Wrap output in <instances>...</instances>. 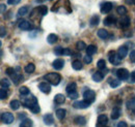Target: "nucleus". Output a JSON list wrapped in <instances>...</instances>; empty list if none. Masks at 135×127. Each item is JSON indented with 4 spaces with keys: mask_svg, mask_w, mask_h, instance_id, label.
<instances>
[{
    "mask_svg": "<svg viewBox=\"0 0 135 127\" xmlns=\"http://www.w3.org/2000/svg\"><path fill=\"white\" fill-rule=\"evenodd\" d=\"M99 22H100V18L98 16H94L90 18V21H89V24H90V26H97L98 24H99Z\"/></svg>",
    "mask_w": 135,
    "mask_h": 127,
    "instance_id": "32",
    "label": "nucleus"
},
{
    "mask_svg": "<svg viewBox=\"0 0 135 127\" xmlns=\"http://www.w3.org/2000/svg\"><path fill=\"white\" fill-rule=\"evenodd\" d=\"M22 104H23L24 107L28 108L33 114H37V113H40V111H41L40 105H38V103H37V100H36V97H35V96L31 95L30 97H28V98H25Z\"/></svg>",
    "mask_w": 135,
    "mask_h": 127,
    "instance_id": "1",
    "label": "nucleus"
},
{
    "mask_svg": "<svg viewBox=\"0 0 135 127\" xmlns=\"http://www.w3.org/2000/svg\"><path fill=\"white\" fill-rule=\"evenodd\" d=\"M97 66H98V68L99 69H105L106 68V62H105V60H99L98 61V63H97Z\"/></svg>",
    "mask_w": 135,
    "mask_h": 127,
    "instance_id": "40",
    "label": "nucleus"
},
{
    "mask_svg": "<svg viewBox=\"0 0 135 127\" xmlns=\"http://www.w3.org/2000/svg\"><path fill=\"white\" fill-rule=\"evenodd\" d=\"M19 91H20V94H21V95H28V94H29V89H28L26 86L20 87Z\"/></svg>",
    "mask_w": 135,
    "mask_h": 127,
    "instance_id": "37",
    "label": "nucleus"
},
{
    "mask_svg": "<svg viewBox=\"0 0 135 127\" xmlns=\"http://www.w3.org/2000/svg\"><path fill=\"white\" fill-rule=\"evenodd\" d=\"M130 61L135 63V50H133V51L130 53Z\"/></svg>",
    "mask_w": 135,
    "mask_h": 127,
    "instance_id": "46",
    "label": "nucleus"
},
{
    "mask_svg": "<svg viewBox=\"0 0 135 127\" xmlns=\"http://www.w3.org/2000/svg\"><path fill=\"white\" fill-rule=\"evenodd\" d=\"M11 78H12V81L15 83V85H18V84L20 83V81L23 79L21 75H18V73H16V72H14V73L11 76Z\"/></svg>",
    "mask_w": 135,
    "mask_h": 127,
    "instance_id": "25",
    "label": "nucleus"
},
{
    "mask_svg": "<svg viewBox=\"0 0 135 127\" xmlns=\"http://www.w3.org/2000/svg\"><path fill=\"white\" fill-rule=\"evenodd\" d=\"M131 127H135V126H131Z\"/></svg>",
    "mask_w": 135,
    "mask_h": 127,
    "instance_id": "56",
    "label": "nucleus"
},
{
    "mask_svg": "<svg viewBox=\"0 0 135 127\" xmlns=\"http://www.w3.org/2000/svg\"><path fill=\"white\" fill-rule=\"evenodd\" d=\"M9 107H11L12 110L17 111L18 109L21 107V102H20L19 100H12V101L9 102Z\"/></svg>",
    "mask_w": 135,
    "mask_h": 127,
    "instance_id": "22",
    "label": "nucleus"
},
{
    "mask_svg": "<svg viewBox=\"0 0 135 127\" xmlns=\"http://www.w3.org/2000/svg\"><path fill=\"white\" fill-rule=\"evenodd\" d=\"M86 53H87V55L93 56L94 54H96V53H97V47H96V46H94V45L88 46V47L86 48Z\"/></svg>",
    "mask_w": 135,
    "mask_h": 127,
    "instance_id": "23",
    "label": "nucleus"
},
{
    "mask_svg": "<svg viewBox=\"0 0 135 127\" xmlns=\"http://www.w3.org/2000/svg\"><path fill=\"white\" fill-rule=\"evenodd\" d=\"M19 127H32V121L30 120V119H24L22 122H21V124H20V126Z\"/></svg>",
    "mask_w": 135,
    "mask_h": 127,
    "instance_id": "30",
    "label": "nucleus"
},
{
    "mask_svg": "<svg viewBox=\"0 0 135 127\" xmlns=\"http://www.w3.org/2000/svg\"><path fill=\"white\" fill-rule=\"evenodd\" d=\"M58 40V37H57V35H55V34H49L48 35V37H47V41L50 44V45H53V44H55L56 41Z\"/></svg>",
    "mask_w": 135,
    "mask_h": 127,
    "instance_id": "28",
    "label": "nucleus"
},
{
    "mask_svg": "<svg viewBox=\"0 0 135 127\" xmlns=\"http://www.w3.org/2000/svg\"><path fill=\"white\" fill-rule=\"evenodd\" d=\"M76 89H77V85H76V83H70V84L67 86L66 91H67L68 94H71V93L77 92V91H76Z\"/></svg>",
    "mask_w": 135,
    "mask_h": 127,
    "instance_id": "19",
    "label": "nucleus"
},
{
    "mask_svg": "<svg viewBox=\"0 0 135 127\" xmlns=\"http://www.w3.org/2000/svg\"><path fill=\"white\" fill-rule=\"evenodd\" d=\"M117 22V18L113 16H108L104 19V25L106 26H112Z\"/></svg>",
    "mask_w": 135,
    "mask_h": 127,
    "instance_id": "14",
    "label": "nucleus"
},
{
    "mask_svg": "<svg viewBox=\"0 0 135 127\" xmlns=\"http://www.w3.org/2000/svg\"><path fill=\"white\" fill-rule=\"evenodd\" d=\"M130 23H131V20H130L129 17H122V19L119 20V27L123 28V29H126L130 26Z\"/></svg>",
    "mask_w": 135,
    "mask_h": 127,
    "instance_id": "9",
    "label": "nucleus"
},
{
    "mask_svg": "<svg viewBox=\"0 0 135 127\" xmlns=\"http://www.w3.org/2000/svg\"><path fill=\"white\" fill-rule=\"evenodd\" d=\"M54 53L57 56H61V55H64V49L61 48V47H56V48L54 49Z\"/></svg>",
    "mask_w": 135,
    "mask_h": 127,
    "instance_id": "41",
    "label": "nucleus"
},
{
    "mask_svg": "<svg viewBox=\"0 0 135 127\" xmlns=\"http://www.w3.org/2000/svg\"><path fill=\"white\" fill-rule=\"evenodd\" d=\"M27 12H28V7H27V6H22V7L19 8V10H18V17L25 16V15L27 14Z\"/></svg>",
    "mask_w": 135,
    "mask_h": 127,
    "instance_id": "35",
    "label": "nucleus"
},
{
    "mask_svg": "<svg viewBox=\"0 0 135 127\" xmlns=\"http://www.w3.org/2000/svg\"><path fill=\"white\" fill-rule=\"evenodd\" d=\"M83 98H84V100L90 102V103L94 102L95 101V98H96L95 91H93V90H86L84 93H83Z\"/></svg>",
    "mask_w": 135,
    "mask_h": 127,
    "instance_id": "6",
    "label": "nucleus"
},
{
    "mask_svg": "<svg viewBox=\"0 0 135 127\" xmlns=\"http://www.w3.org/2000/svg\"><path fill=\"white\" fill-rule=\"evenodd\" d=\"M44 79L46 80L48 83L52 84V85L57 86L60 83V81H61V77L57 72H49L46 76H44Z\"/></svg>",
    "mask_w": 135,
    "mask_h": 127,
    "instance_id": "2",
    "label": "nucleus"
},
{
    "mask_svg": "<svg viewBox=\"0 0 135 127\" xmlns=\"http://www.w3.org/2000/svg\"><path fill=\"white\" fill-rule=\"evenodd\" d=\"M34 70H35V65L33 63H29L25 66V71L27 73H32L34 72Z\"/></svg>",
    "mask_w": 135,
    "mask_h": 127,
    "instance_id": "33",
    "label": "nucleus"
},
{
    "mask_svg": "<svg viewBox=\"0 0 135 127\" xmlns=\"http://www.w3.org/2000/svg\"><path fill=\"white\" fill-rule=\"evenodd\" d=\"M118 54L122 59L125 58V57L128 55V48H127L126 46H122V47H119L118 50Z\"/></svg>",
    "mask_w": 135,
    "mask_h": 127,
    "instance_id": "16",
    "label": "nucleus"
},
{
    "mask_svg": "<svg viewBox=\"0 0 135 127\" xmlns=\"http://www.w3.org/2000/svg\"><path fill=\"white\" fill-rule=\"evenodd\" d=\"M4 8H6V6H5L4 4H1V13L4 12Z\"/></svg>",
    "mask_w": 135,
    "mask_h": 127,
    "instance_id": "53",
    "label": "nucleus"
},
{
    "mask_svg": "<svg viewBox=\"0 0 135 127\" xmlns=\"http://www.w3.org/2000/svg\"><path fill=\"white\" fill-rule=\"evenodd\" d=\"M119 116H120V109L119 108H113V110L111 112V119L112 120H117L119 118Z\"/></svg>",
    "mask_w": 135,
    "mask_h": 127,
    "instance_id": "21",
    "label": "nucleus"
},
{
    "mask_svg": "<svg viewBox=\"0 0 135 127\" xmlns=\"http://www.w3.org/2000/svg\"><path fill=\"white\" fill-rule=\"evenodd\" d=\"M43 121H44V123L46 125H52L54 123V118H53V116L51 114H46L44 116V118H43Z\"/></svg>",
    "mask_w": 135,
    "mask_h": 127,
    "instance_id": "15",
    "label": "nucleus"
},
{
    "mask_svg": "<svg viewBox=\"0 0 135 127\" xmlns=\"http://www.w3.org/2000/svg\"><path fill=\"white\" fill-rule=\"evenodd\" d=\"M112 7H113V5L111 2H108V1L104 2L101 4V13L102 14H108L109 12H111Z\"/></svg>",
    "mask_w": 135,
    "mask_h": 127,
    "instance_id": "10",
    "label": "nucleus"
},
{
    "mask_svg": "<svg viewBox=\"0 0 135 127\" xmlns=\"http://www.w3.org/2000/svg\"><path fill=\"white\" fill-rule=\"evenodd\" d=\"M15 120V117L12 113L9 112H5V113H2L1 114V121L4 123V124H11L13 123Z\"/></svg>",
    "mask_w": 135,
    "mask_h": 127,
    "instance_id": "4",
    "label": "nucleus"
},
{
    "mask_svg": "<svg viewBox=\"0 0 135 127\" xmlns=\"http://www.w3.org/2000/svg\"><path fill=\"white\" fill-rule=\"evenodd\" d=\"M83 60H84V63L89 64V63H91L93 58H91V56H89V55H87V54H86L84 57H83Z\"/></svg>",
    "mask_w": 135,
    "mask_h": 127,
    "instance_id": "43",
    "label": "nucleus"
},
{
    "mask_svg": "<svg viewBox=\"0 0 135 127\" xmlns=\"http://www.w3.org/2000/svg\"><path fill=\"white\" fill-rule=\"evenodd\" d=\"M109 85H110L111 88H117L120 85V80L110 79L109 80Z\"/></svg>",
    "mask_w": 135,
    "mask_h": 127,
    "instance_id": "34",
    "label": "nucleus"
},
{
    "mask_svg": "<svg viewBox=\"0 0 135 127\" xmlns=\"http://www.w3.org/2000/svg\"><path fill=\"white\" fill-rule=\"evenodd\" d=\"M130 75L131 73L126 68H119V69L117 70V76H118V80H120V81H127L129 79Z\"/></svg>",
    "mask_w": 135,
    "mask_h": 127,
    "instance_id": "5",
    "label": "nucleus"
},
{
    "mask_svg": "<svg viewBox=\"0 0 135 127\" xmlns=\"http://www.w3.org/2000/svg\"><path fill=\"white\" fill-rule=\"evenodd\" d=\"M69 97H70L71 99H77V98H78V93H77V92L71 93V94H69Z\"/></svg>",
    "mask_w": 135,
    "mask_h": 127,
    "instance_id": "48",
    "label": "nucleus"
},
{
    "mask_svg": "<svg viewBox=\"0 0 135 127\" xmlns=\"http://www.w3.org/2000/svg\"><path fill=\"white\" fill-rule=\"evenodd\" d=\"M98 36L100 38H102V39H106L109 36V33L107 32V30H105V29H99L98 30Z\"/></svg>",
    "mask_w": 135,
    "mask_h": 127,
    "instance_id": "27",
    "label": "nucleus"
},
{
    "mask_svg": "<svg viewBox=\"0 0 135 127\" xmlns=\"http://www.w3.org/2000/svg\"><path fill=\"white\" fill-rule=\"evenodd\" d=\"M38 88H40V90H41L43 93H45V94H49L51 92V86L49 85V83H47V82H42V83H40Z\"/></svg>",
    "mask_w": 135,
    "mask_h": 127,
    "instance_id": "8",
    "label": "nucleus"
},
{
    "mask_svg": "<svg viewBox=\"0 0 135 127\" xmlns=\"http://www.w3.org/2000/svg\"><path fill=\"white\" fill-rule=\"evenodd\" d=\"M37 2H44V1H46V0H36Z\"/></svg>",
    "mask_w": 135,
    "mask_h": 127,
    "instance_id": "55",
    "label": "nucleus"
},
{
    "mask_svg": "<svg viewBox=\"0 0 135 127\" xmlns=\"http://www.w3.org/2000/svg\"><path fill=\"white\" fill-rule=\"evenodd\" d=\"M91 78L95 82H101L102 80L104 79V73L101 72V71H96V72H94Z\"/></svg>",
    "mask_w": 135,
    "mask_h": 127,
    "instance_id": "20",
    "label": "nucleus"
},
{
    "mask_svg": "<svg viewBox=\"0 0 135 127\" xmlns=\"http://www.w3.org/2000/svg\"><path fill=\"white\" fill-rule=\"evenodd\" d=\"M66 114H67L66 110H64V109H58V110L56 111V117H57V119L62 120V119L66 117Z\"/></svg>",
    "mask_w": 135,
    "mask_h": 127,
    "instance_id": "26",
    "label": "nucleus"
},
{
    "mask_svg": "<svg viewBox=\"0 0 135 127\" xmlns=\"http://www.w3.org/2000/svg\"><path fill=\"white\" fill-rule=\"evenodd\" d=\"M118 127H128V125H127V123L125 121H122V122L118 123Z\"/></svg>",
    "mask_w": 135,
    "mask_h": 127,
    "instance_id": "49",
    "label": "nucleus"
},
{
    "mask_svg": "<svg viewBox=\"0 0 135 127\" xmlns=\"http://www.w3.org/2000/svg\"><path fill=\"white\" fill-rule=\"evenodd\" d=\"M117 12H118V15H120V16H124V15H126L127 14V8L125 7V6H118V8H117Z\"/></svg>",
    "mask_w": 135,
    "mask_h": 127,
    "instance_id": "39",
    "label": "nucleus"
},
{
    "mask_svg": "<svg viewBox=\"0 0 135 127\" xmlns=\"http://www.w3.org/2000/svg\"><path fill=\"white\" fill-rule=\"evenodd\" d=\"M1 89H7V88H9V86H11V83L8 82V80L6 79H2L1 80Z\"/></svg>",
    "mask_w": 135,
    "mask_h": 127,
    "instance_id": "36",
    "label": "nucleus"
},
{
    "mask_svg": "<svg viewBox=\"0 0 135 127\" xmlns=\"http://www.w3.org/2000/svg\"><path fill=\"white\" fill-rule=\"evenodd\" d=\"M76 48H77V50H78V51H80V52H81V51L85 50L87 47H86V45L84 44V41H81V40H80V41H78V43H77Z\"/></svg>",
    "mask_w": 135,
    "mask_h": 127,
    "instance_id": "38",
    "label": "nucleus"
},
{
    "mask_svg": "<svg viewBox=\"0 0 135 127\" xmlns=\"http://www.w3.org/2000/svg\"><path fill=\"white\" fill-rule=\"evenodd\" d=\"M35 12L40 13L42 16H45V15H47V12H48V9H47V6H45V5H42V6H38V7H36V8H35Z\"/></svg>",
    "mask_w": 135,
    "mask_h": 127,
    "instance_id": "29",
    "label": "nucleus"
},
{
    "mask_svg": "<svg viewBox=\"0 0 135 127\" xmlns=\"http://www.w3.org/2000/svg\"><path fill=\"white\" fill-rule=\"evenodd\" d=\"M5 72H6V75H8V76H12V75L15 72V69H14V68H12V67H8V68H6Z\"/></svg>",
    "mask_w": 135,
    "mask_h": 127,
    "instance_id": "45",
    "label": "nucleus"
},
{
    "mask_svg": "<svg viewBox=\"0 0 135 127\" xmlns=\"http://www.w3.org/2000/svg\"><path fill=\"white\" fill-rule=\"evenodd\" d=\"M126 3H128L130 5H135V0H126Z\"/></svg>",
    "mask_w": 135,
    "mask_h": 127,
    "instance_id": "52",
    "label": "nucleus"
},
{
    "mask_svg": "<svg viewBox=\"0 0 135 127\" xmlns=\"http://www.w3.org/2000/svg\"><path fill=\"white\" fill-rule=\"evenodd\" d=\"M19 116H20V119H22V118H25V117H26V114L23 113V114H20Z\"/></svg>",
    "mask_w": 135,
    "mask_h": 127,
    "instance_id": "54",
    "label": "nucleus"
},
{
    "mask_svg": "<svg viewBox=\"0 0 135 127\" xmlns=\"http://www.w3.org/2000/svg\"><path fill=\"white\" fill-rule=\"evenodd\" d=\"M6 33H5V29H4V27L3 26H1V37H4V35H5Z\"/></svg>",
    "mask_w": 135,
    "mask_h": 127,
    "instance_id": "51",
    "label": "nucleus"
},
{
    "mask_svg": "<svg viewBox=\"0 0 135 127\" xmlns=\"http://www.w3.org/2000/svg\"><path fill=\"white\" fill-rule=\"evenodd\" d=\"M130 78H131V82H132V83H135V70L131 72V75H130Z\"/></svg>",
    "mask_w": 135,
    "mask_h": 127,
    "instance_id": "50",
    "label": "nucleus"
},
{
    "mask_svg": "<svg viewBox=\"0 0 135 127\" xmlns=\"http://www.w3.org/2000/svg\"><path fill=\"white\" fill-rule=\"evenodd\" d=\"M19 28H20L21 30L28 31V30H30V29L32 28V26H31V24H30L28 21H21V22L19 23Z\"/></svg>",
    "mask_w": 135,
    "mask_h": 127,
    "instance_id": "12",
    "label": "nucleus"
},
{
    "mask_svg": "<svg viewBox=\"0 0 135 127\" xmlns=\"http://www.w3.org/2000/svg\"><path fill=\"white\" fill-rule=\"evenodd\" d=\"M21 0H7V3L11 4V5H16L18 3H20Z\"/></svg>",
    "mask_w": 135,
    "mask_h": 127,
    "instance_id": "47",
    "label": "nucleus"
},
{
    "mask_svg": "<svg viewBox=\"0 0 135 127\" xmlns=\"http://www.w3.org/2000/svg\"><path fill=\"white\" fill-rule=\"evenodd\" d=\"M64 65H65V61H64L62 59H60V58H58V59L54 60V61H53V63H52L53 68H55V69H57V70L62 69Z\"/></svg>",
    "mask_w": 135,
    "mask_h": 127,
    "instance_id": "13",
    "label": "nucleus"
},
{
    "mask_svg": "<svg viewBox=\"0 0 135 127\" xmlns=\"http://www.w3.org/2000/svg\"><path fill=\"white\" fill-rule=\"evenodd\" d=\"M6 97H7L6 89H1V90H0V98H1V100H4Z\"/></svg>",
    "mask_w": 135,
    "mask_h": 127,
    "instance_id": "42",
    "label": "nucleus"
},
{
    "mask_svg": "<svg viewBox=\"0 0 135 127\" xmlns=\"http://www.w3.org/2000/svg\"><path fill=\"white\" fill-rule=\"evenodd\" d=\"M127 108L135 115V98H132L127 102Z\"/></svg>",
    "mask_w": 135,
    "mask_h": 127,
    "instance_id": "24",
    "label": "nucleus"
},
{
    "mask_svg": "<svg viewBox=\"0 0 135 127\" xmlns=\"http://www.w3.org/2000/svg\"><path fill=\"white\" fill-rule=\"evenodd\" d=\"M73 53H72V50L71 49H69V48H67V49H64V55L65 56H70V55H72Z\"/></svg>",
    "mask_w": 135,
    "mask_h": 127,
    "instance_id": "44",
    "label": "nucleus"
},
{
    "mask_svg": "<svg viewBox=\"0 0 135 127\" xmlns=\"http://www.w3.org/2000/svg\"><path fill=\"white\" fill-rule=\"evenodd\" d=\"M90 102L86 101V100H77L73 103V107L75 109H81V110H84V109H87L89 107Z\"/></svg>",
    "mask_w": 135,
    "mask_h": 127,
    "instance_id": "7",
    "label": "nucleus"
},
{
    "mask_svg": "<svg viewBox=\"0 0 135 127\" xmlns=\"http://www.w3.org/2000/svg\"><path fill=\"white\" fill-rule=\"evenodd\" d=\"M108 59H109V62L113 65H118V64L122 62V58L118 56V53H115L114 51H110L108 53Z\"/></svg>",
    "mask_w": 135,
    "mask_h": 127,
    "instance_id": "3",
    "label": "nucleus"
},
{
    "mask_svg": "<svg viewBox=\"0 0 135 127\" xmlns=\"http://www.w3.org/2000/svg\"><path fill=\"white\" fill-rule=\"evenodd\" d=\"M108 123V118L106 115L102 114L98 117V123H97V127H105L106 124Z\"/></svg>",
    "mask_w": 135,
    "mask_h": 127,
    "instance_id": "11",
    "label": "nucleus"
},
{
    "mask_svg": "<svg viewBox=\"0 0 135 127\" xmlns=\"http://www.w3.org/2000/svg\"><path fill=\"white\" fill-rule=\"evenodd\" d=\"M74 123L76 125H79V126H83L86 124V119L82 116H77L75 119H74Z\"/></svg>",
    "mask_w": 135,
    "mask_h": 127,
    "instance_id": "17",
    "label": "nucleus"
},
{
    "mask_svg": "<svg viewBox=\"0 0 135 127\" xmlns=\"http://www.w3.org/2000/svg\"><path fill=\"white\" fill-rule=\"evenodd\" d=\"M72 67L75 70H80V69H82V63L80 62V60H75L72 63Z\"/></svg>",
    "mask_w": 135,
    "mask_h": 127,
    "instance_id": "31",
    "label": "nucleus"
},
{
    "mask_svg": "<svg viewBox=\"0 0 135 127\" xmlns=\"http://www.w3.org/2000/svg\"><path fill=\"white\" fill-rule=\"evenodd\" d=\"M54 101L56 104H62L66 101V96L64 94H56L54 97Z\"/></svg>",
    "mask_w": 135,
    "mask_h": 127,
    "instance_id": "18",
    "label": "nucleus"
}]
</instances>
